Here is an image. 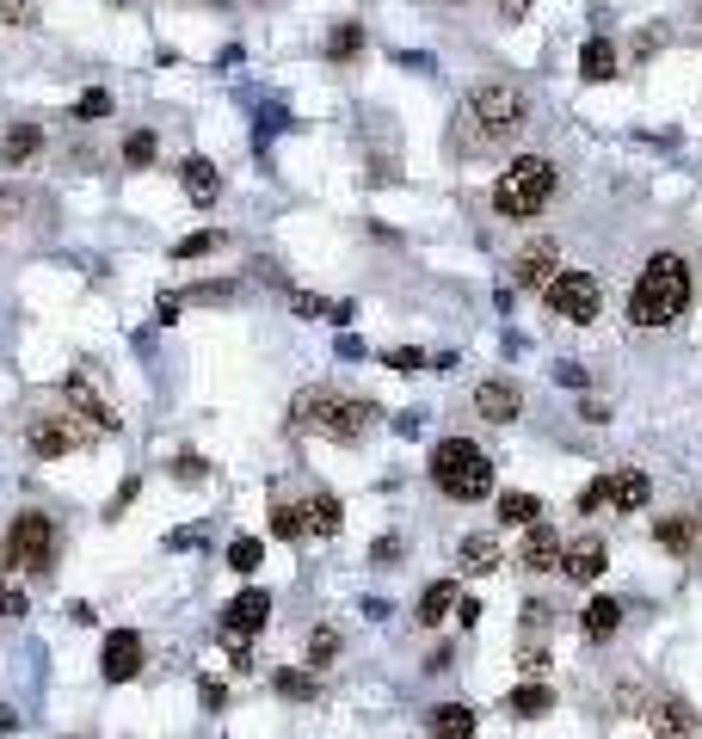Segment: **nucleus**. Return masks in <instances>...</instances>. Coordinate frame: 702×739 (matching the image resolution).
Returning a JSON list of instances; mask_svg holds the SVG:
<instances>
[{"mask_svg":"<svg viewBox=\"0 0 702 739\" xmlns=\"http://www.w3.org/2000/svg\"><path fill=\"white\" fill-rule=\"evenodd\" d=\"M475 413L494 419V425H512V419L524 413V388H518L512 377H487L475 388Z\"/></svg>","mask_w":702,"mask_h":739,"instance_id":"f8f14e48","label":"nucleus"},{"mask_svg":"<svg viewBox=\"0 0 702 739\" xmlns=\"http://www.w3.org/2000/svg\"><path fill=\"white\" fill-rule=\"evenodd\" d=\"M499 524H512V531L543 524V499L536 493H499Z\"/></svg>","mask_w":702,"mask_h":739,"instance_id":"393cba45","label":"nucleus"},{"mask_svg":"<svg viewBox=\"0 0 702 739\" xmlns=\"http://www.w3.org/2000/svg\"><path fill=\"white\" fill-rule=\"evenodd\" d=\"M604 568H610V549L598 543V536H573L567 549H561V573H567V579H579V586H591Z\"/></svg>","mask_w":702,"mask_h":739,"instance_id":"2eb2a0df","label":"nucleus"},{"mask_svg":"<svg viewBox=\"0 0 702 739\" xmlns=\"http://www.w3.org/2000/svg\"><path fill=\"white\" fill-rule=\"evenodd\" d=\"M303 518H308V531L315 536H340V524H345V506H340V493H308V506H303Z\"/></svg>","mask_w":702,"mask_h":739,"instance_id":"412c9836","label":"nucleus"},{"mask_svg":"<svg viewBox=\"0 0 702 739\" xmlns=\"http://www.w3.org/2000/svg\"><path fill=\"white\" fill-rule=\"evenodd\" d=\"M271 536H284V543H296V536H308V518H303V506H271Z\"/></svg>","mask_w":702,"mask_h":739,"instance_id":"2f4dec72","label":"nucleus"},{"mask_svg":"<svg viewBox=\"0 0 702 739\" xmlns=\"http://www.w3.org/2000/svg\"><path fill=\"white\" fill-rule=\"evenodd\" d=\"M456 604H462V591H456L450 579H437V586H425V598H419V623H444Z\"/></svg>","mask_w":702,"mask_h":739,"instance_id":"cd10ccee","label":"nucleus"},{"mask_svg":"<svg viewBox=\"0 0 702 739\" xmlns=\"http://www.w3.org/2000/svg\"><path fill=\"white\" fill-rule=\"evenodd\" d=\"M136 672H142V635H136V628L105 635V647H99V678H105V684H130Z\"/></svg>","mask_w":702,"mask_h":739,"instance_id":"9b49d317","label":"nucleus"},{"mask_svg":"<svg viewBox=\"0 0 702 739\" xmlns=\"http://www.w3.org/2000/svg\"><path fill=\"white\" fill-rule=\"evenodd\" d=\"M179 186H186V198L197 209H209L216 198H222V173H216V161H204V154H191L186 167H179Z\"/></svg>","mask_w":702,"mask_h":739,"instance_id":"dca6fc26","label":"nucleus"},{"mask_svg":"<svg viewBox=\"0 0 702 739\" xmlns=\"http://www.w3.org/2000/svg\"><path fill=\"white\" fill-rule=\"evenodd\" d=\"M549 198H554V161L549 154H518L494 186V209L506 216V222H531V216H543Z\"/></svg>","mask_w":702,"mask_h":739,"instance_id":"39448f33","label":"nucleus"},{"mask_svg":"<svg viewBox=\"0 0 702 739\" xmlns=\"http://www.w3.org/2000/svg\"><path fill=\"white\" fill-rule=\"evenodd\" d=\"M598 506H610V474H604V481H591V487L579 493V512H598Z\"/></svg>","mask_w":702,"mask_h":739,"instance_id":"4c0bfd02","label":"nucleus"},{"mask_svg":"<svg viewBox=\"0 0 702 739\" xmlns=\"http://www.w3.org/2000/svg\"><path fill=\"white\" fill-rule=\"evenodd\" d=\"M62 400H68V413H75L80 425H93V432H112V425H117L112 395H105V382H99L93 370H87V364L62 377Z\"/></svg>","mask_w":702,"mask_h":739,"instance_id":"1a4fd4ad","label":"nucleus"},{"mask_svg":"<svg viewBox=\"0 0 702 739\" xmlns=\"http://www.w3.org/2000/svg\"><path fill=\"white\" fill-rule=\"evenodd\" d=\"M290 308H296V315H333V303H321V296H308V290H296V296H290Z\"/></svg>","mask_w":702,"mask_h":739,"instance_id":"a19ab883","label":"nucleus"},{"mask_svg":"<svg viewBox=\"0 0 702 739\" xmlns=\"http://www.w3.org/2000/svg\"><path fill=\"white\" fill-rule=\"evenodd\" d=\"M690 296H697L690 259H684V253H653L641 266V278H635V290H628V321L635 327H672L684 308H690Z\"/></svg>","mask_w":702,"mask_h":739,"instance_id":"f03ea898","label":"nucleus"},{"mask_svg":"<svg viewBox=\"0 0 702 739\" xmlns=\"http://www.w3.org/2000/svg\"><path fill=\"white\" fill-rule=\"evenodd\" d=\"M524 7H531V0H499V13H506V20H518Z\"/></svg>","mask_w":702,"mask_h":739,"instance_id":"de8ad7c7","label":"nucleus"},{"mask_svg":"<svg viewBox=\"0 0 702 739\" xmlns=\"http://www.w3.org/2000/svg\"><path fill=\"white\" fill-rule=\"evenodd\" d=\"M579 628H586V641H610V635L623 628V604H616V598H591Z\"/></svg>","mask_w":702,"mask_h":739,"instance_id":"b1692460","label":"nucleus"},{"mask_svg":"<svg viewBox=\"0 0 702 739\" xmlns=\"http://www.w3.org/2000/svg\"><path fill=\"white\" fill-rule=\"evenodd\" d=\"M340 628H333V623H315V628H308V672H315V678H321V665H333V660H340Z\"/></svg>","mask_w":702,"mask_h":739,"instance_id":"bb28decb","label":"nucleus"},{"mask_svg":"<svg viewBox=\"0 0 702 739\" xmlns=\"http://www.w3.org/2000/svg\"><path fill=\"white\" fill-rule=\"evenodd\" d=\"M154 149H161V142H154V130H130L124 161H130V167H154Z\"/></svg>","mask_w":702,"mask_h":739,"instance_id":"72a5a7b5","label":"nucleus"},{"mask_svg":"<svg viewBox=\"0 0 702 739\" xmlns=\"http://www.w3.org/2000/svg\"><path fill=\"white\" fill-rule=\"evenodd\" d=\"M216 241H222L216 228H204V234H186V241L173 246V259H204V253H209V246H216Z\"/></svg>","mask_w":702,"mask_h":739,"instance_id":"f704fd0d","label":"nucleus"},{"mask_svg":"<svg viewBox=\"0 0 702 739\" xmlns=\"http://www.w3.org/2000/svg\"><path fill=\"white\" fill-rule=\"evenodd\" d=\"M136 487H142V481H124V487H117V499H112V512H105V518H124V506L136 499Z\"/></svg>","mask_w":702,"mask_h":739,"instance_id":"c03bdc74","label":"nucleus"},{"mask_svg":"<svg viewBox=\"0 0 702 739\" xmlns=\"http://www.w3.org/2000/svg\"><path fill=\"white\" fill-rule=\"evenodd\" d=\"M278 697H290V702H315L321 697V678H315V672H278Z\"/></svg>","mask_w":702,"mask_h":739,"instance_id":"7c9ffc66","label":"nucleus"},{"mask_svg":"<svg viewBox=\"0 0 702 739\" xmlns=\"http://www.w3.org/2000/svg\"><path fill=\"white\" fill-rule=\"evenodd\" d=\"M524 623H531L536 635H543V628H549V604H531V610H524Z\"/></svg>","mask_w":702,"mask_h":739,"instance_id":"a18cd8bd","label":"nucleus"},{"mask_svg":"<svg viewBox=\"0 0 702 739\" xmlns=\"http://www.w3.org/2000/svg\"><path fill=\"white\" fill-rule=\"evenodd\" d=\"M173 474H179V481H186V487H191V481H204L209 469H204V456H191V450H186V456H179V462H173Z\"/></svg>","mask_w":702,"mask_h":739,"instance_id":"58836bf2","label":"nucleus"},{"mask_svg":"<svg viewBox=\"0 0 702 739\" xmlns=\"http://www.w3.org/2000/svg\"><path fill=\"white\" fill-rule=\"evenodd\" d=\"M290 419L296 432H315V437H333V444H358L376 419V400H358L345 388H303L290 400Z\"/></svg>","mask_w":702,"mask_h":739,"instance_id":"7ed1b4c3","label":"nucleus"},{"mask_svg":"<svg viewBox=\"0 0 702 739\" xmlns=\"http://www.w3.org/2000/svg\"><path fill=\"white\" fill-rule=\"evenodd\" d=\"M425 727H432V739H475V709L469 702H437Z\"/></svg>","mask_w":702,"mask_h":739,"instance_id":"f3484780","label":"nucleus"},{"mask_svg":"<svg viewBox=\"0 0 702 739\" xmlns=\"http://www.w3.org/2000/svg\"><path fill=\"white\" fill-rule=\"evenodd\" d=\"M191 296H197V303H228V296H234V284H197Z\"/></svg>","mask_w":702,"mask_h":739,"instance_id":"79ce46f5","label":"nucleus"},{"mask_svg":"<svg viewBox=\"0 0 702 739\" xmlns=\"http://www.w3.org/2000/svg\"><path fill=\"white\" fill-rule=\"evenodd\" d=\"M506 709H512L518 721H536V715H549L554 709V690L549 684H518L512 697H506Z\"/></svg>","mask_w":702,"mask_h":739,"instance_id":"a878e982","label":"nucleus"},{"mask_svg":"<svg viewBox=\"0 0 702 739\" xmlns=\"http://www.w3.org/2000/svg\"><path fill=\"white\" fill-rule=\"evenodd\" d=\"M0 616H25V591H7V586H0Z\"/></svg>","mask_w":702,"mask_h":739,"instance_id":"37998d69","label":"nucleus"},{"mask_svg":"<svg viewBox=\"0 0 702 739\" xmlns=\"http://www.w3.org/2000/svg\"><path fill=\"white\" fill-rule=\"evenodd\" d=\"M524 117H531V99L518 80H487L475 93L462 99V112H456V149L469 154H499L512 149L518 136H524Z\"/></svg>","mask_w":702,"mask_h":739,"instance_id":"f257e3e1","label":"nucleus"},{"mask_svg":"<svg viewBox=\"0 0 702 739\" xmlns=\"http://www.w3.org/2000/svg\"><path fill=\"white\" fill-rule=\"evenodd\" d=\"M197 697H204V709H222V684L204 678V690H197Z\"/></svg>","mask_w":702,"mask_h":739,"instance_id":"49530a36","label":"nucleus"},{"mask_svg":"<svg viewBox=\"0 0 702 739\" xmlns=\"http://www.w3.org/2000/svg\"><path fill=\"white\" fill-rule=\"evenodd\" d=\"M154 315H161V321H179V315H186V296H179V290H167V296H161V303H154Z\"/></svg>","mask_w":702,"mask_h":739,"instance_id":"ea45409f","label":"nucleus"},{"mask_svg":"<svg viewBox=\"0 0 702 739\" xmlns=\"http://www.w3.org/2000/svg\"><path fill=\"white\" fill-rule=\"evenodd\" d=\"M647 727L660 739H684L690 727H697V715H690V702H678V697H660L653 709H647Z\"/></svg>","mask_w":702,"mask_h":739,"instance_id":"a211bd4d","label":"nucleus"},{"mask_svg":"<svg viewBox=\"0 0 702 739\" xmlns=\"http://www.w3.org/2000/svg\"><path fill=\"white\" fill-rule=\"evenodd\" d=\"M697 524H702V512H697Z\"/></svg>","mask_w":702,"mask_h":739,"instance_id":"8fccbe9b","label":"nucleus"},{"mask_svg":"<svg viewBox=\"0 0 702 739\" xmlns=\"http://www.w3.org/2000/svg\"><path fill=\"white\" fill-rule=\"evenodd\" d=\"M266 549H259V536H241V543H228V568L234 573H259Z\"/></svg>","mask_w":702,"mask_h":739,"instance_id":"473e14b6","label":"nucleus"},{"mask_svg":"<svg viewBox=\"0 0 702 739\" xmlns=\"http://www.w3.org/2000/svg\"><path fill=\"white\" fill-rule=\"evenodd\" d=\"M653 543L672 555H690V543H697V518H660L653 524Z\"/></svg>","mask_w":702,"mask_h":739,"instance_id":"c85d7f7f","label":"nucleus"},{"mask_svg":"<svg viewBox=\"0 0 702 739\" xmlns=\"http://www.w3.org/2000/svg\"><path fill=\"white\" fill-rule=\"evenodd\" d=\"M456 561H462L469 573H499V561H506V555H499V536L475 531V536H462V549H456Z\"/></svg>","mask_w":702,"mask_h":739,"instance_id":"4be33fe9","label":"nucleus"},{"mask_svg":"<svg viewBox=\"0 0 702 739\" xmlns=\"http://www.w3.org/2000/svg\"><path fill=\"white\" fill-rule=\"evenodd\" d=\"M561 549H567V543H561L554 524H531V531H524V549H518V568L524 573H561Z\"/></svg>","mask_w":702,"mask_h":739,"instance_id":"4468645a","label":"nucleus"},{"mask_svg":"<svg viewBox=\"0 0 702 739\" xmlns=\"http://www.w3.org/2000/svg\"><path fill=\"white\" fill-rule=\"evenodd\" d=\"M554 271H561V253H554V241H531V246L512 259V284H518V290H549Z\"/></svg>","mask_w":702,"mask_h":739,"instance_id":"ddd939ff","label":"nucleus"},{"mask_svg":"<svg viewBox=\"0 0 702 739\" xmlns=\"http://www.w3.org/2000/svg\"><path fill=\"white\" fill-rule=\"evenodd\" d=\"M38 149H43L38 124H7V136H0V161H7V167H25Z\"/></svg>","mask_w":702,"mask_h":739,"instance_id":"5701e85b","label":"nucleus"},{"mask_svg":"<svg viewBox=\"0 0 702 739\" xmlns=\"http://www.w3.org/2000/svg\"><path fill=\"white\" fill-rule=\"evenodd\" d=\"M93 444V425H80L75 413H38L25 425V450L38 456V462H56V456H75Z\"/></svg>","mask_w":702,"mask_h":739,"instance_id":"6e6552de","label":"nucleus"},{"mask_svg":"<svg viewBox=\"0 0 702 739\" xmlns=\"http://www.w3.org/2000/svg\"><path fill=\"white\" fill-rule=\"evenodd\" d=\"M13 734V709H7V702H0V739Z\"/></svg>","mask_w":702,"mask_h":739,"instance_id":"09e8293b","label":"nucleus"},{"mask_svg":"<svg viewBox=\"0 0 702 739\" xmlns=\"http://www.w3.org/2000/svg\"><path fill=\"white\" fill-rule=\"evenodd\" d=\"M56 549H62L56 518L50 512H20L13 518V531H7L0 561H7V568H25V573H50L56 568Z\"/></svg>","mask_w":702,"mask_h":739,"instance_id":"423d86ee","label":"nucleus"},{"mask_svg":"<svg viewBox=\"0 0 702 739\" xmlns=\"http://www.w3.org/2000/svg\"><path fill=\"white\" fill-rule=\"evenodd\" d=\"M75 117H112V93H80V105H75Z\"/></svg>","mask_w":702,"mask_h":739,"instance_id":"e433bc0d","label":"nucleus"},{"mask_svg":"<svg viewBox=\"0 0 702 739\" xmlns=\"http://www.w3.org/2000/svg\"><path fill=\"white\" fill-rule=\"evenodd\" d=\"M266 623H271V591H259V586H247L241 598L222 604V641H247V635H259Z\"/></svg>","mask_w":702,"mask_h":739,"instance_id":"9d476101","label":"nucleus"},{"mask_svg":"<svg viewBox=\"0 0 702 739\" xmlns=\"http://www.w3.org/2000/svg\"><path fill=\"white\" fill-rule=\"evenodd\" d=\"M579 80H591V87L616 80V38H586V50H579Z\"/></svg>","mask_w":702,"mask_h":739,"instance_id":"aec40b11","label":"nucleus"},{"mask_svg":"<svg viewBox=\"0 0 702 739\" xmlns=\"http://www.w3.org/2000/svg\"><path fill=\"white\" fill-rule=\"evenodd\" d=\"M382 364H388V370H400V377H413V370H425V352H413V345H395V352H382Z\"/></svg>","mask_w":702,"mask_h":739,"instance_id":"c9c22d12","label":"nucleus"},{"mask_svg":"<svg viewBox=\"0 0 702 739\" xmlns=\"http://www.w3.org/2000/svg\"><path fill=\"white\" fill-rule=\"evenodd\" d=\"M549 315H561V321H573V327H591L598 321V308H604V290H598V278L591 271H554L549 278Z\"/></svg>","mask_w":702,"mask_h":739,"instance_id":"0eeeda50","label":"nucleus"},{"mask_svg":"<svg viewBox=\"0 0 702 739\" xmlns=\"http://www.w3.org/2000/svg\"><path fill=\"white\" fill-rule=\"evenodd\" d=\"M363 56V25H333L327 31V62H352Z\"/></svg>","mask_w":702,"mask_h":739,"instance_id":"c756f323","label":"nucleus"},{"mask_svg":"<svg viewBox=\"0 0 702 739\" xmlns=\"http://www.w3.org/2000/svg\"><path fill=\"white\" fill-rule=\"evenodd\" d=\"M432 487L444 493V499H456V506H475V499L494 493V462H487V450L469 444V437H444L432 450Z\"/></svg>","mask_w":702,"mask_h":739,"instance_id":"20e7f679","label":"nucleus"},{"mask_svg":"<svg viewBox=\"0 0 702 739\" xmlns=\"http://www.w3.org/2000/svg\"><path fill=\"white\" fill-rule=\"evenodd\" d=\"M647 499H653V481H647L641 469H616V474H610V506H616V512H641Z\"/></svg>","mask_w":702,"mask_h":739,"instance_id":"6ab92c4d","label":"nucleus"}]
</instances>
